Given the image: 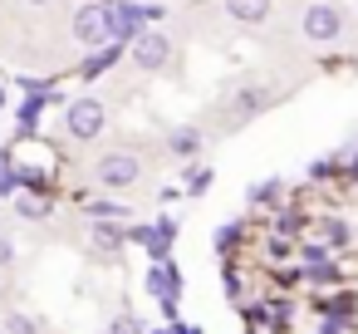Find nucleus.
Returning a JSON list of instances; mask_svg holds the SVG:
<instances>
[{
    "label": "nucleus",
    "instance_id": "f257e3e1",
    "mask_svg": "<svg viewBox=\"0 0 358 334\" xmlns=\"http://www.w3.org/2000/svg\"><path fill=\"white\" fill-rule=\"evenodd\" d=\"M74 40L89 50H103L113 40V6H84L74 15Z\"/></svg>",
    "mask_w": 358,
    "mask_h": 334
},
{
    "label": "nucleus",
    "instance_id": "f03ea898",
    "mask_svg": "<svg viewBox=\"0 0 358 334\" xmlns=\"http://www.w3.org/2000/svg\"><path fill=\"white\" fill-rule=\"evenodd\" d=\"M64 128H69V138H79V143L99 138V133H103V104H99V99H74V104L64 109Z\"/></svg>",
    "mask_w": 358,
    "mask_h": 334
},
{
    "label": "nucleus",
    "instance_id": "7ed1b4c3",
    "mask_svg": "<svg viewBox=\"0 0 358 334\" xmlns=\"http://www.w3.org/2000/svg\"><path fill=\"white\" fill-rule=\"evenodd\" d=\"M299 25H304V35H309V40L329 45V40H338V30H343V15H338L334 6H309Z\"/></svg>",
    "mask_w": 358,
    "mask_h": 334
},
{
    "label": "nucleus",
    "instance_id": "20e7f679",
    "mask_svg": "<svg viewBox=\"0 0 358 334\" xmlns=\"http://www.w3.org/2000/svg\"><path fill=\"white\" fill-rule=\"evenodd\" d=\"M133 60H138L143 69H162V64L172 60L167 35H157V30H138V35H133Z\"/></svg>",
    "mask_w": 358,
    "mask_h": 334
},
{
    "label": "nucleus",
    "instance_id": "39448f33",
    "mask_svg": "<svg viewBox=\"0 0 358 334\" xmlns=\"http://www.w3.org/2000/svg\"><path fill=\"white\" fill-rule=\"evenodd\" d=\"M177 290H182V280H177V270H172L167 260L148 265V295H152L162 309H172V305H177Z\"/></svg>",
    "mask_w": 358,
    "mask_h": 334
},
{
    "label": "nucleus",
    "instance_id": "423d86ee",
    "mask_svg": "<svg viewBox=\"0 0 358 334\" xmlns=\"http://www.w3.org/2000/svg\"><path fill=\"white\" fill-rule=\"evenodd\" d=\"M99 182H103V187H128V182H138V158L108 153V158L99 162Z\"/></svg>",
    "mask_w": 358,
    "mask_h": 334
},
{
    "label": "nucleus",
    "instance_id": "0eeeda50",
    "mask_svg": "<svg viewBox=\"0 0 358 334\" xmlns=\"http://www.w3.org/2000/svg\"><path fill=\"white\" fill-rule=\"evenodd\" d=\"M172 236H177L172 221H157V226H138V231H133V241H143L152 260H167V241H172Z\"/></svg>",
    "mask_w": 358,
    "mask_h": 334
},
{
    "label": "nucleus",
    "instance_id": "6e6552de",
    "mask_svg": "<svg viewBox=\"0 0 358 334\" xmlns=\"http://www.w3.org/2000/svg\"><path fill=\"white\" fill-rule=\"evenodd\" d=\"M226 15H236L241 25H260L270 15V0H226Z\"/></svg>",
    "mask_w": 358,
    "mask_h": 334
},
{
    "label": "nucleus",
    "instance_id": "1a4fd4ad",
    "mask_svg": "<svg viewBox=\"0 0 358 334\" xmlns=\"http://www.w3.org/2000/svg\"><path fill=\"white\" fill-rule=\"evenodd\" d=\"M265 109V89H245V94H236V109H231V123H245L250 113H260Z\"/></svg>",
    "mask_w": 358,
    "mask_h": 334
},
{
    "label": "nucleus",
    "instance_id": "9d476101",
    "mask_svg": "<svg viewBox=\"0 0 358 334\" xmlns=\"http://www.w3.org/2000/svg\"><path fill=\"white\" fill-rule=\"evenodd\" d=\"M167 148H172L177 158H192V153L201 148V128H172V138H167Z\"/></svg>",
    "mask_w": 358,
    "mask_h": 334
},
{
    "label": "nucleus",
    "instance_id": "9b49d317",
    "mask_svg": "<svg viewBox=\"0 0 358 334\" xmlns=\"http://www.w3.org/2000/svg\"><path fill=\"white\" fill-rule=\"evenodd\" d=\"M113 60H118V45H103V50H94V60H89V64H84V74H89V79H94V74H103V69H108V64H113Z\"/></svg>",
    "mask_w": 358,
    "mask_h": 334
},
{
    "label": "nucleus",
    "instance_id": "f8f14e48",
    "mask_svg": "<svg viewBox=\"0 0 358 334\" xmlns=\"http://www.w3.org/2000/svg\"><path fill=\"white\" fill-rule=\"evenodd\" d=\"M94 241H99V246H108V251H118V246H123V231H118V226H103V221H99V226H94Z\"/></svg>",
    "mask_w": 358,
    "mask_h": 334
},
{
    "label": "nucleus",
    "instance_id": "ddd939ff",
    "mask_svg": "<svg viewBox=\"0 0 358 334\" xmlns=\"http://www.w3.org/2000/svg\"><path fill=\"white\" fill-rule=\"evenodd\" d=\"M206 187H211V172H206V167H196V172L187 177V192H192V197H201Z\"/></svg>",
    "mask_w": 358,
    "mask_h": 334
},
{
    "label": "nucleus",
    "instance_id": "4468645a",
    "mask_svg": "<svg viewBox=\"0 0 358 334\" xmlns=\"http://www.w3.org/2000/svg\"><path fill=\"white\" fill-rule=\"evenodd\" d=\"M324 241H329V246H343V241H348V226H343V221H324Z\"/></svg>",
    "mask_w": 358,
    "mask_h": 334
},
{
    "label": "nucleus",
    "instance_id": "2eb2a0df",
    "mask_svg": "<svg viewBox=\"0 0 358 334\" xmlns=\"http://www.w3.org/2000/svg\"><path fill=\"white\" fill-rule=\"evenodd\" d=\"M108 334H143V324H138L133 314H118V319L108 324Z\"/></svg>",
    "mask_w": 358,
    "mask_h": 334
},
{
    "label": "nucleus",
    "instance_id": "dca6fc26",
    "mask_svg": "<svg viewBox=\"0 0 358 334\" xmlns=\"http://www.w3.org/2000/svg\"><path fill=\"white\" fill-rule=\"evenodd\" d=\"M15 207H20V216H45V211H50V207L35 202V197H15Z\"/></svg>",
    "mask_w": 358,
    "mask_h": 334
},
{
    "label": "nucleus",
    "instance_id": "f3484780",
    "mask_svg": "<svg viewBox=\"0 0 358 334\" xmlns=\"http://www.w3.org/2000/svg\"><path fill=\"white\" fill-rule=\"evenodd\" d=\"M6 334H35V324H30L25 314H10V319H6Z\"/></svg>",
    "mask_w": 358,
    "mask_h": 334
},
{
    "label": "nucleus",
    "instance_id": "a211bd4d",
    "mask_svg": "<svg viewBox=\"0 0 358 334\" xmlns=\"http://www.w3.org/2000/svg\"><path fill=\"white\" fill-rule=\"evenodd\" d=\"M275 197V182H260V187H250V202H270Z\"/></svg>",
    "mask_w": 358,
    "mask_h": 334
},
{
    "label": "nucleus",
    "instance_id": "6ab92c4d",
    "mask_svg": "<svg viewBox=\"0 0 358 334\" xmlns=\"http://www.w3.org/2000/svg\"><path fill=\"white\" fill-rule=\"evenodd\" d=\"M231 241H236V226H221V231H216V246H221V251H226V246H231Z\"/></svg>",
    "mask_w": 358,
    "mask_h": 334
},
{
    "label": "nucleus",
    "instance_id": "aec40b11",
    "mask_svg": "<svg viewBox=\"0 0 358 334\" xmlns=\"http://www.w3.org/2000/svg\"><path fill=\"white\" fill-rule=\"evenodd\" d=\"M10 256H15V251H10V241H0V265H10Z\"/></svg>",
    "mask_w": 358,
    "mask_h": 334
},
{
    "label": "nucleus",
    "instance_id": "412c9836",
    "mask_svg": "<svg viewBox=\"0 0 358 334\" xmlns=\"http://www.w3.org/2000/svg\"><path fill=\"white\" fill-rule=\"evenodd\" d=\"M0 109H6V89H0Z\"/></svg>",
    "mask_w": 358,
    "mask_h": 334
},
{
    "label": "nucleus",
    "instance_id": "4be33fe9",
    "mask_svg": "<svg viewBox=\"0 0 358 334\" xmlns=\"http://www.w3.org/2000/svg\"><path fill=\"white\" fill-rule=\"evenodd\" d=\"M152 334H172V329H152Z\"/></svg>",
    "mask_w": 358,
    "mask_h": 334
},
{
    "label": "nucleus",
    "instance_id": "5701e85b",
    "mask_svg": "<svg viewBox=\"0 0 358 334\" xmlns=\"http://www.w3.org/2000/svg\"><path fill=\"white\" fill-rule=\"evenodd\" d=\"M30 6H45V0H30Z\"/></svg>",
    "mask_w": 358,
    "mask_h": 334
},
{
    "label": "nucleus",
    "instance_id": "b1692460",
    "mask_svg": "<svg viewBox=\"0 0 358 334\" xmlns=\"http://www.w3.org/2000/svg\"><path fill=\"white\" fill-rule=\"evenodd\" d=\"M353 177H358V162H353Z\"/></svg>",
    "mask_w": 358,
    "mask_h": 334
}]
</instances>
